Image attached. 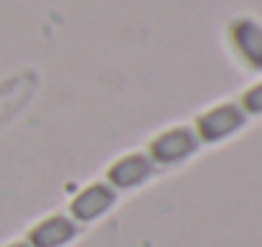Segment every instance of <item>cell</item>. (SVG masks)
Segmentation results:
<instances>
[{
	"instance_id": "1",
	"label": "cell",
	"mask_w": 262,
	"mask_h": 247,
	"mask_svg": "<svg viewBox=\"0 0 262 247\" xmlns=\"http://www.w3.org/2000/svg\"><path fill=\"white\" fill-rule=\"evenodd\" d=\"M247 122L245 110L239 107V102H222L209 107L206 112H201L196 117V135L201 143H222L227 138H232L234 133H239Z\"/></svg>"
},
{
	"instance_id": "7",
	"label": "cell",
	"mask_w": 262,
	"mask_h": 247,
	"mask_svg": "<svg viewBox=\"0 0 262 247\" xmlns=\"http://www.w3.org/2000/svg\"><path fill=\"white\" fill-rule=\"evenodd\" d=\"M239 107L245 110V115H262V82L250 87L242 99H239Z\"/></svg>"
},
{
	"instance_id": "3",
	"label": "cell",
	"mask_w": 262,
	"mask_h": 247,
	"mask_svg": "<svg viewBox=\"0 0 262 247\" xmlns=\"http://www.w3.org/2000/svg\"><path fill=\"white\" fill-rule=\"evenodd\" d=\"M117 201V191L107 183V181H94L84 186L79 194H74V199L69 201V214L74 222H97L99 217H104Z\"/></svg>"
},
{
	"instance_id": "6",
	"label": "cell",
	"mask_w": 262,
	"mask_h": 247,
	"mask_svg": "<svg viewBox=\"0 0 262 247\" xmlns=\"http://www.w3.org/2000/svg\"><path fill=\"white\" fill-rule=\"evenodd\" d=\"M232 41L237 51L252 69H262V28L255 20H234L232 23Z\"/></svg>"
},
{
	"instance_id": "8",
	"label": "cell",
	"mask_w": 262,
	"mask_h": 247,
	"mask_svg": "<svg viewBox=\"0 0 262 247\" xmlns=\"http://www.w3.org/2000/svg\"><path fill=\"white\" fill-rule=\"evenodd\" d=\"M5 247H31L28 242H10V245H5Z\"/></svg>"
},
{
	"instance_id": "5",
	"label": "cell",
	"mask_w": 262,
	"mask_h": 247,
	"mask_svg": "<svg viewBox=\"0 0 262 247\" xmlns=\"http://www.w3.org/2000/svg\"><path fill=\"white\" fill-rule=\"evenodd\" d=\"M79 235V224L67 214H49L28 230L26 242L31 247H67Z\"/></svg>"
},
{
	"instance_id": "4",
	"label": "cell",
	"mask_w": 262,
	"mask_h": 247,
	"mask_svg": "<svg viewBox=\"0 0 262 247\" xmlns=\"http://www.w3.org/2000/svg\"><path fill=\"white\" fill-rule=\"evenodd\" d=\"M153 173H156V163L150 161V156L143 151H135V153L120 156L107 168V183L115 191H130V189L143 186Z\"/></svg>"
},
{
	"instance_id": "2",
	"label": "cell",
	"mask_w": 262,
	"mask_h": 247,
	"mask_svg": "<svg viewBox=\"0 0 262 247\" xmlns=\"http://www.w3.org/2000/svg\"><path fill=\"white\" fill-rule=\"evenodd\" d=\"M201 140L196 135L193 128L188 125H176L163 133H158L150 143H148V156L156 166H176L183 163L186 158H191L199 151Z\"/></svg>"
}]
</instances>
